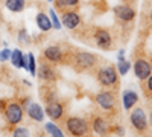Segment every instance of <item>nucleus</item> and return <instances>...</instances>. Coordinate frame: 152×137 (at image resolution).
Masks as SVG:
<instances>
[{"mask_svg": "<svg viewBox=\"0 0 152 137\" xmlns=\"http://www.w3.org/2000/svg\"><path fill=\"white\" fill-rule=\"evenodd\" d=\"M148 122H149V127L152 128V111H151V114H149V120Z\"/></svg>", "mask_w": 152, "mask_h": 137, "instance_id": "nucleus-31", "label": "nucleus"}, {"mask_svg": "<svg viewBox=\"0 0 152 137\" xmlns=\"http://www.w3.org/2000/svg\"><path fill=\"white\" fill-rule=\"evenodd\" d=\"M129 120H131L132 128L140 134L146 133L148 128H149V122L146 119V114H145L143 108H134L131 111V114H129Z\"/></svg>", "mask_w": 152, "mask_h": 137, "instance_id": "nucleus-5", "label": "nucleus"}, {"mask_svg": "<svg viewBox=\"0 0 152 137\" xmlns=\"http://www.w3.org/2000/svg\"><path fill=\"white\" fill-rule=\"evenodd\" d=\"M35 21H37V26L40 28V31L43 32H49L50 29H52V21H50V17L47 14H44V12H38L37 17H35Z\"/></svg>", "mask_w": 152, "mask_h": 137, "instance_id": "nucleus-17", "label": "nucleus"}, {"mask_svg": "<svg viewBox=\"0 0 152 137\" xmlns=\"http://www.w3.org/2000/svg\"><path fill=\"white\" fill-rule=\"evenodd\" d=\"M44 111L49 116V119L53 120V122H58V120H61L62 117H64V105H62L61 102H56V101L47 102Z\"/></svg>", "mask_w": 152, "mask_h": 137, "instance_id": "nucleus-10", "label": "nucleus"}, {"mask_svg": "<svg viewBox=\"0 0 152 137\" xmlns=\"http://www.w3.org/2000/svg\"><path fill=\"white\" fill-rule=\"evenodd\" d=\"M66 130H67V134L70 136H76V137H81V136H85L88 134V122L82 117H78V116H70L66 119Z\"/></svg>", "mask_w": 152, "mask_h": 137, "instance_id": "nucleus-3", "label": "nucleus"}, {"mask_svg": "<svg viewBox=\"0 0 152 137\" xmlns=\"http://www.w3.org/2000/svg\"><path fill=\"white\" fill-rule=\"evenodd\" d=\"M26 114L31 120L34 122H43L44 116H46V111L41 108L40 104L37 102H29V105L26 107Z\"/></svg>", "mask_w": 152, "mask_h": 137, "instance_id": "nucleus-14", "label": "nucleus"}, {"mask_svg": "<svg viewBox=\"0 0 152 137\" xmlns=\"http://www.w3.org/2000/svg\"><path fill=\"white\" fill-rule=\"evenodd\" d=\"M47 2H49V3H50V2H53V0H47Z\"/></svg>", "mask_w": 152, "mask_h": 137, "instance_id": "nucleus-32", "label": "nucleus"}, {"mask_svg": "<svg viewBox=\"0 0 152 137\" xmlns=\"http://www.w3.org/2000/svg\"><path fill=\"white\" fill-rule=\"evenodd\" d=\"M11 52H12V51H9L8 47L2 49V51H0V61H2V63H5V61H8V59L11 58Z\"/></svg>", "mask_w": 152, "mask_h": 137, "instance_id": "nucleus-27", "label": "nucleus"}, {"mask_svg": "<svg viewBox=\"0 0 152 137\" xmlns=\"http://www.w3.org/2000/svg\"><path fill=\"white\" fill-rule=\"evenodd\" d=\"M96 104L105 111H114L117 104V96L113 90H104L96 95Z\"/></svg>", "mask_w": 152, "mask_h": 137, "instance_id": "nucleus-6", "label": "nucleus"}, {"mask_svg": "<svg viewBox=\"0 0 152 137\" xmlns=\"http://www.w3.org/2000/svg\"><path fill=\"white\" fill-rule=\"evenodd\" d=\"M94 43L102 51H110L113 47V35L107 29H96L94 31Z\"/></svg>", "mask_w": 152, "mask_h": 137, "instance_id": "nucleus-7", "label": "nucleus"}, {"mask_svg": "<svg viewBox=\"0 0 152 137\" xmlns=\"http://www.w3.org/2000/svg\"><path fill=\"white\" fill-rule=\"evenodd\" d=\"M43 56L49 63H61L64 59V52L59 46H47L43 51Z\"/></svg>", "mask_w": 152, "mask_h": 137, "instance_id": "nucleus-13", "label": "nucleus"}, {"mask_svg": "<svg viewBox=\"0 0 152 137\" xmlns=\"http://www.w3.org/2000/svg\"><path fill=\"white\" fill-rule=\"evenodd\" d=\"M116 133H117V134H125L123 128H116Z\"/></svg>", "mask_w": 152, "mask_h": 137, "instance_id": "nucleus-30", "label": "nucleus"}, {"mask_svg": "<svg viewBox=\"0 0 152 137\" xmlns=\"http://www.w3.org/2000/svg\"><path fill=\"white\" fill-rule=\"evenodd\" d=\"M116 69H117L120 76H125V75L129 72V69H131V63H129V61H126V59H122V61H119V63H117V67Z\"/></svg>", "mask_w": 152, "mask_h": 137, "instance_id": "nucleus-22", "label": "nucleus"}, {"mask_svg": "<svg viewBox=\"0 0 152 137\" xmlns=\"http://www.w3.org/2000/svg\"><path fill=\"white\" fill-rule=\"evenodd\" d=\"M145 93H148L152 97V73L148 76V79L145 81Z\"/></svg>", "mask_w": 152, "mask_h": 137, "instance_id": "nucleus-26", "label": "nucleus"}, {"mask_svg": "<svg viewBox=\"0 0 152 137\" xmlns=\"http://www.w3.org/2000/svg\"><path fill=\"white\" fill-rule=\"evenodd\" d=\"M18 43L20 44H29V34H28L26 29L18 31Z\"/></svg>", "mask_w": 152, "mask_h": 137, "instance_id": "nucleus-25", "label": "nucleus"}, {"mask_svg": "<svg viewBox=\"0 0 152 137\" xmlns=\"http://www.w3.org/2000/svg\"><path fill=\"white\" fill-rule=\"evenodd\" d=\"M5 6L11 12H21L26 8V0H5Z\"/></svg>", "mask_w": 152, "mask_h": 137, "instance_id": "nucleus-18", "label": "nucleus"}, {"mask_svg": "<svg viewBox=\"0 0 152 137\" xmlns=\"http://www.w3.org/2000/svg\"><path fill=\"white\" fill-rule=\"evenodd\" d=\"M53 2H55V6L58 9H62V11L73 9L79 5V0H53Z\"/></svg>", "mask_w": 152, "mask_h": 137, "instance_id": "nucleus-21", "label": "nucleus"}, {"mask_svg": "<svg viewBox=\"0 0 152 137\" xmlns=\"http://www.w3.org/2000/svg\"><path fill=\"white\" fill-rule=\"evenodd\" d=\"M23 58H24V53L20 51V49H14V51L11 52L9 61L12 63V66H14V67L21 69V66H23Z\"/></svg>", "mask_w": 152, "mask_h": 137, "instance_id": "nucleus-20", "label": "nucleus"}, {"mask_svg": "<svg viewBox=\"0 0 152 137\" xmlns=\"http://www.w3.org/2000/svg\"><path fill=\"white\" fill-rule=\"evenodd\" d=\"M49 17H50V21H52V26L53 29H61V20L56 14V11L53 8H50L49 9Z\"/></svg>", "mask_w": 152, "mask_h": 137, "instance_id": "nucleus-23", "label": "nucleus"}, {"mask_svg": "<svg viewBox=\"0 0 152 137\" xmlns=\"http://www.w3.org/2000/svg\"><path fill=\"white\" fill-rule=\"evenodd\" d=\"M117 59H119V61L125 59V51H119V53H117Z\"/></svg>", "mask_w": 152, "mask_h": 137, "instance_id": "nucleus-29", "label": "nucleus"}, {"mask_svg": "<svg viewBox=\"0 0 152 137\" xmlns=\"http://www.w3.org/2000/svg\"><path fill=\"white\" fill-rule=\"evenodd\" d=\"M12 134H14L15 137H18V136H29V130H26V128H15Z\"/></svg>", "mask_w": 152, "mask_h": 137, "instance_id": "nucleus-28", "label": "nucleus"}, {"mask_svg": "<svg viewBox=\"0 0 152 137\" xmlns=\"http://www.w3.org/2000/svg\"><path fill=\"white\" fill-rule=\"evenodd\" d=\"M151 20H152V12H151Z\"/></svg>", "mask_w": 152, "mask_h": 137, "instance_id": "nucleus-33", "label": "nucleus"}, {"mask_svg": "<svg viewBox=\"0 0 152 137\" xmlns=\"http://www.w3.org/2000/svg\"><path fill=\"white\" fill-rule=\"evenodd\" d=\"M5 119L9 125H18V123L23 120V116H24V110H23V105H20L18 102H8L5 111Z\"/></svg>", "mask_w": 152, "mask_h": 137, "instance_id": "nucleus-4", "label": "nucleus"}, {"mask_svg": "<svg viewBox=\"0 0 152 137\" xmlns=\"http://www.w3.org/2000/svg\"><path fill=\"white\" fill-rule=\"evenodd\" d=\"M96 78L102 87H105V89H113V87H116L117 82H119V72L114 66L107 64V66L100 67L97 70Z\"/></svg>", "mask_w": 152, "mask_h": 137, "instance_id": "nucleus-1", "label": "nucleus"}, {"mask_svg": "<svg viewBox=\"0 0 152 137\" xmlns=\"http://www.w3.org/2000/svg\"><path fill=\"white\" fill-rule=\"evenodd\" d=\"M44 130L49 136H53V137H64V133H62V130L56 125V123L53 120H50L47 123H44Z\"/></svg>", "mask_w": 152, "mask_h": 137, "instance_id": "nucleus-19", "label": "nucleus"}, {"mask_svg": "<svg viewBox=\"0 0 152 137\" xmlns=\"http://www.w3.org/2000/svg\"><path fill=\"white\" fill-rule=\"evenodd\" d=\"M137 102H138V95L134 90H125L122 93V104L125 110H132Z\"/></svg>", "mask_w": 152, "mask_h": 137, "instance_id": "nucleus-16", "label": "nucleus"}, {"mask_svg": "<svg viewBox=\"0 0 152 137\" xmlns=\"http://www.w3.org/2000/svg\"><path fill=\"white\" fill-rule=\"evenodd\" d=\"M113 11H114V15L117 17V20L123 23H129L135 18V9L128 5H117V6H114Z\"/></svg>", "mask_w": 152, "mask_h": 137, "instance_id": "nucleus-11", "label": "nucleus"}, {"mask_svg": "<svg viewBox=\"0 0 152 137\" xmlns=\"http://www.w3.org/2000/svg\"><path fill=\"white\" fill-rule=\"evenodd\" d=\"M37 73H38V78H40L41 81H44V82L56 81V72H55L52 64H49V61L47 63H40Z\"/></svg>", "mask_w": 152, "mask_h": 137, "instance_id": "nucleus-12", "label": "nucleus"}, {"mask_svg": "<svg viewBox=\"0 0 152 137\" xmlns=\"http://www.w3.org/2000/svg\"><path fill=\"white\" fill-rule=\"evenodd\" d=\"M28 70L32 76H37V59L32 53H28Z\"/></svg>", "mask_w": 152, "mask_h": 137, "instance_id": "nucleus-24", "label": "nucleus"}, {"mask_svg": "<svg viewBox=\"0 0 152 137\" xmlns=\"http://www.w3.org/2000/svg\"><path fill=\"white\" fill-rule=\"evenodd\" d=\"M97 64V56L91 52H76L73 55V67L78 72H87Z\"/></svg>", "mask_w": 152, "mask_h": 137, "instance_id": "nucleus-2", "label": "nucleus"}, {"mask_svg": "<svg viewBox=\"0 0 152 137\" xmlns=\"http://www.w3.org/2000/svg\"><path fill=\"white\" fill-rule=\"evenodd\" d=\"M91 130H93V133H96L99 136H105V134L110 133V123L104 117L94 116L93 120H91Z\"/></svg>", "mask_w": 152, "mask_h": 137, "instance_id": "nucleus-15", "label": "nucleus"}, {"mask_svg": "<svg viewBox=\"0 0 152 137\" xmlns=\"http://www.w3.org/2000/svg\"><path fill=\"white\" fill-rule=\"evenodd\" d=\"M61 23H62V26H64V28L73 31V29H76L81 24V15L76 11H73V9H67V11L62 12Z\"/></svg>", "mask_w": 152, "mask_h": 137, "instance_id": "nucleus-9", "label": "nucleus"}, {"mask_svg": "<svg viewBox=\"0 0 152 137\" xmlns=\"http://www.w3.org/2000/svg\"><path fill=\"white\" fill-rule=\"evenodd\" d=\"M151 73H152V64L148 59L140 58L134 63V75L138 81H146Z\"/></svg>", "mask_w": 152, "mask_h": 137, "instance_id": "nucleus-8", "label": "nucleus"}]
</instances>
